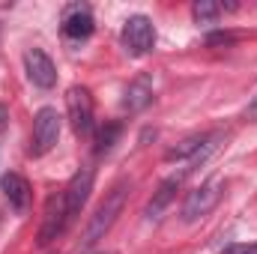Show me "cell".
I'll use <instances>...</instances> for the list:
<instances>
[{"instance_id":"1","label":"cell","mask_w":257,"mask_h":254,"mask_svg":"<svg viewBox=\"0 0 257 254\" xmlns=\"http://www.w3.org/2000/svg\"><path fill=\"white\" fill-rule=\"evenodd\" d=\"M126 194H128V183H120V186H114L111 194L99 203V209L93 212V218H90V224H87V230H84V248L90 251L99 239H105V233L114 227V221H117V215L123 212V206H126Z\"/></svg>"},{"instance_id":"2","label":"cell","mask_w":257,"mask_h":254,"mask_svg":"<svg viewBox=\"0 0 257 254\" xmlns=\"http://www.w3.org/2000/svg\"><path fill=\"white\" fill-rule=\"evenodd\" d=\"M221 194H224V183H221V180H209V183L192 189L189 197H186V203H183V221L192 224V221L206 218V215L218 206Z\"/></svg>"},{"instance_id":"3","label":"cell","mask_w":257,"mask_h":254,"mask_svg":"<svg viewBox=\"0 0 257 254\" xmlns=\"http://www.w3.org/2000/svg\"><path fill=\"white\" fill-rule=\"evenodd\" d=\"M123 45L132 57H144L156 45V27L147 15H132L123 27Z\"/></svg>"},{"instance_id":"4","label":"cell","mask_w":257,"mask_h":254,"mask_svg":"<svg viewBox=\"0 0 257 254\" xmlns=\"http://www.w3.org/2000/svg\"><path fill=\"white\" fill-rule=\"evenodd\" d=\"M66 111H69V120L75 135L87 138L93 132V96L87 87H69L66 93Z\"/></svg>"},{"instance_id":"5","label":"cell","mask_w":257,"mask_h":254,"mask_svg":"<svg viewBox=\"0 0 257 254\" xmlns=\"http://www.w3.org/2000/svg\"><path fill=\"white\" fill-rule=\"evenodd\" d=\"M60 138V114L57 108H39L33 117V156H45Z\"/></svg>"},{"instance_id":"6","label":"cell","mask_w":257,"mask_h":254,"mask_svg":"<svg viewBox=\"0 0 257 254\" xmlns=\"http://www.w3.org/2000/svg\"><path fill=\"white\" fill-rule=\"evenodd\" d=\"M69 227V215H66V197L60 194H51L48 203H45V218H42V227H39V245H51L60 233Z\"/></svg>"},{"instance_id":"7","label":"cell","mask_w":257,"mask_h":254,"mask_svg":"<svg viewBox=\"0 0 257 254\" xmlns=\"http://www.w3.org/2000/svg\"><path fill=\"white\" fill-rule=\"evenodd\" d=\"M93 168H81L72 180H69V186H66L63 197H66V215H69V224L81 215V209H84V203H87V197H90V191H93Z\"/></svg>"},{"instance_id":"8","label":"cell","mask_w":257,"mask_h":254,"mask_svg":"<svg viewBox=\"0 0 257 254\" xmlns=\"http://www.w3.org/2000/svg\"><path fill=\"white\" fill-rule=\"evenodd\" d=\"M24 69H27V78L42 90H51L57 84V66L42 48H27L24 51Z\"/></svg>"},{"instance_id":"9","label":"cell","mask_w":257,"mask_h":254,"mask_svg":"<svg viewBox=\"0 0 257 254\" xmlns=\"http://www.w3.org/2000/svg\"><path fill=\"white\" fill-rule=\"evenodd\" d=\"M93 12L87 3H75L63 12V33L69 39H87L93 33Z\"/></svg>"},{"instance_id":"10","label":"cell","mask_w":257,"mask_h":254,"mask_svg":"<svg viewBox=\"0 0 257 254\" xmlns=\"http://www.w3.org/2000/svg\"><path fill=\"white\" fill-rule=\"evenodd\" d=\"M183 186V174H177V177H168L159 189L153 191V197H150V203H147V209H144V215L150 218V221H156V218H162V212L171 206V200L177 197V191Z\"/></svg>"},{"instance_id":"11","label":"cell","mask_w":257,"mask_h":254,"mask_svg":"<svg viewBox=\"0 0 257 254\" xmlns=\"http://www.w3.org/2000/svg\"><path fill=\"white\" fill-rule=\"evenodd\" d=\"M150 102H153V81H150V75H141V78H135L126 87V93H123V108H126L128 114H138V111H144Z\"/></svg>"},{"instance_id":"12","label":"cell","mask_w":257,"mask_h":254,"mask_svg":"<svg viewBox=\"0 0 257 254\" xmlns=\"http://www.w3.org/2000/svg\"><path fill=\"white\" fill-rule=\"evenodd\" d=\"M0 189H3V194H6L9 206L27 209V203H30V183H27L21 174H6V177L0 180Z\"/></svg>"},{"instance_id":"13","label":"cell","mask_w":257,"mask_h":254,"mask_svg":"<svg viewBox=\"0 0 257 254\" xmlns=\"http://www.w3.org/2000/svg\"><path fill=\"white\" fill-rule=\"evenodd\" d=\"M192 15H194L197 24H215L218 15H221V6L212 3V0H197V3L192 6Z\"/></svg>"},{"instance_id":"14","label":"cell","mask_w":257,"mask_h":254,"mask_svg":"<svg viewBox=\"0 0 257 254\" xmlns=\"http://www.w3.org/2000/svg\"><path fill=\"white\" fill-rule=\"evenodd\" d=\"M117 138H120V123H108V126L99 132V138H96V153H99V156L108 153V150L114 147Z\"/></svg>"},{"instance_id":"15","label":"cell","mask_w":257,"mask_h":254,"mask_svg":"<svg viewBox=\"0 0 257 254\" xmlns=\"http://www.w3.org/2000/svg\"><path fill=\"white\" fill-rule=\"evenodd\" d=\"M224 254H257V242H251V245H230Z\"/></svg>"},{"instance_id":"16","label":"cell","mask_w":257,"mask_h":254,"mask_svg":"<svg viewBox=\"0 0 257 254\" xmlns=\"http://www.w3.org/2000/svg\"><path fill=\"white\" fill-rule=\"evenodd\" d=\"M221 42H233V36H230V33H215V36H209V45H221Z\"/></svg>"},{"instance_id":"17","label":"cell","mask_w":257,"mask_h":254,"mask_svg":"<svg viewBox=\"0 0 257 254\" xmlns=\"http://www.w3.org/2000/svg\"><path fill=\"white\" fill-rule=\"evenodd\" d=\"M248 117H251V120L257 117V93H254V99L248 102Z\"/></svg>"},{"instance_id":"18","label":"cell","mask_w":257,"mask_h":254,"mask_svg":"<svg viewBox=\"0 0 257 254\" xmlns=\"http://www.w3.org/2000/svg\"><path fill=\"white\" fill-rule=\"evenodd\" d=\"M6 120H9V111H6V105H0V129L6 126Z\"/></svg>"},{"instance_id":"19","label":"cell","mask_w":257,"mask_h":254,"mask_svg":"<svg viewBox=\"0 0 257 254\" xmlns=\"http://www.w3.org/2000/svg\"><path fill=\"white\" fill-rule=\"evenodd\" d=\"M93 254H117V251H93Z\"/></svg>"}]
</instances>
